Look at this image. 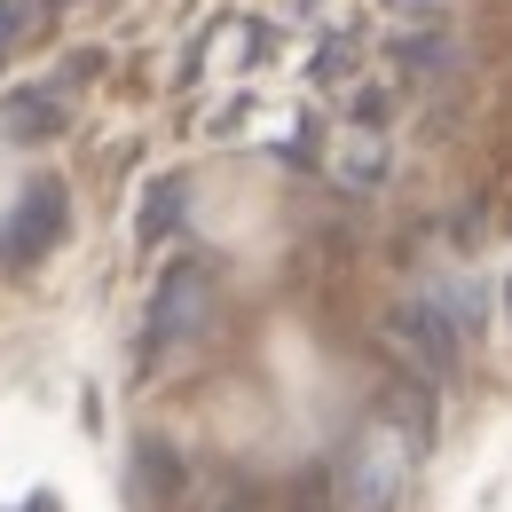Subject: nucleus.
Returning a JSON list of instances; mask_svg holds the SVG:
<instances>
[{
  "mask_svg": "<svg viewBox=\"0 0 512 512\" xmlns=\"http://www.w3.org/2000/svg\"><path fill=\"white\" fill-rule=\"evenodd\" d=\"M331 182L339 190H379L386 182V134L379 127H355V134H339V158H331Z\"/></svg>",
  "mask_w": 512,
  "mask_h": 512,
  "instance_id": "5",
  "label": "nucleus"
},
{
  "mask_svg": "<svg viewBox=\"0 0 512 512\" xmlns=\"http://www.w3.org/2000/svg\"><path fill=\"white\" fill-rule=\"evenodd\" d=\"M32 8H40V0H0V40H16V32L32 24Z\"/></svg>",
  "mask_w": 512,
  "mask_h": 512,
  "instance_id": "7",
  "label": "nucleus"
},
{
  "mask_svg": "<svg viewBox=\"0 0 512 512\" xmlns=\"http://www.w3.org/2000/svg\"><path fill=\"white\" fill-rule=\"evenodd\" d=\"M0 119H8V134H24V142H40V134L64 127V95L40 79V87H16V95H0Z\"/></svg>",
  "mask_w": 512,
  "mask_h": 512,
  "instance_id": "6",
  "label": "nucleus"
},
{
  "mask_svg": "<svg viewBox=\"0 0 512 512\" xmlns=\"http://www.w3.org/2000/svg\"><path fill=\"white\" fill-rule=\"evenodd\" d=\"M182 213H190V182H182V174L150 182V190H142V213H134V245H142V253H158V245L182 229Z\"/></svg>",
  "mask_w": 512,
  "mask_h": 512,
  "instance_id": "4",
  "label": "nucleus"
},
{
  "mask_svg": "<svg viewBox=\"0 0 512 512\" xmlns=\"http://www.w3.org/2000/svg\"><path fill=\"white\" fill-rule=\"evenodd\" d=\"M56 237H64V190L56 182H32L0 213V268H40V260L56 253Z\"/></svg>",
  "mask_w": 512,
  "mask_h": 512,
  "instance_id": "2",
  "label": "nucleus"
},
{
  "mask_svg": "<svg viewBox=\"0 0 512 512\" xmlns=\"http://www.w3.org/2000/svg\"><path fill=\"white\" fill-rule=\"evenodd\" d=\"M418 434H386V426H371L363 442H355V457H347V497H355V512H386L394 497H402V481H410V465H418Z\"/></svg>",
  "mask_w": 512,
  "mask_h": 512,
  "instance_id": "1",
  "label": "nucleus"
},
{
  "mask_svg": "<svg viewBox=\"0 0 512 512\" xmlns=\"http://www.w3.org/2000/svg\"><path fill=\"white\" fill-rule=\"evenodd\" d=\"M205 268H174L166 284H158V300H150V339H182V331H197V316H205Z\"/></svg>",
  "mask_w": 512,
  "mask_h": 512,
  "instance_id": "3",
  "label": "nucleus"
}]
</instances>
